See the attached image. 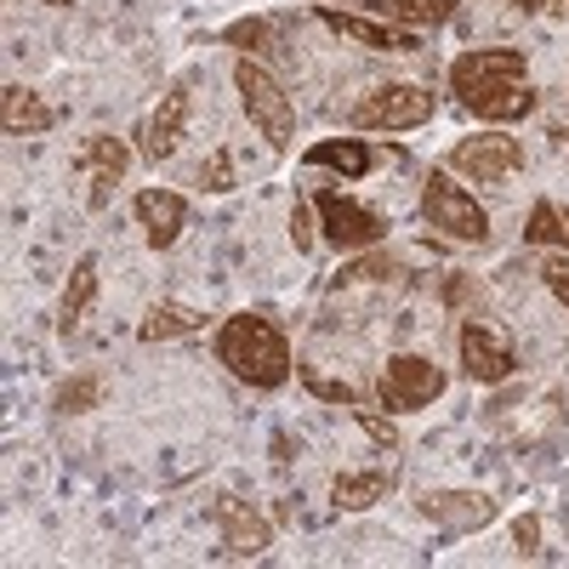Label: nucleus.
<instances>
[{"instance_id": "obj_1", "label": "nucleus", "mask_w": 569, "mask_h": 569, "mask_svg": "<svg viewBox=\"0 0 569 569\" xmlns=\"http://www.w3.org/2000/svg\"><path fill=\"white\" fill-rule=\"evenodd\" d=\"M450 86L479 120H525L536 109L530 63H525L518 46H479V52L456 58L450 63Z\"/></svg>"}, {"instance_id": "obj_10", "label": "nucleus", "mask_w": 569, "mask_h": 569, "mask_svg": "<svg viewBox=\"0 0 569 569\" xmlns=\"http://www.w3.org/2000/svg\"><path fill=\"white\" fill-rule=\"evenodd\" d=\"M319 23L325 29H337L342 40H353V46H365V52H421V40L410 34V29H399V23H382V18H353V12H337V7H319Z\"/></svg>"}, {"instance_id": "obj_27", "label": "nucleus", "mask_w": 569, "mask_h": 569, "mask_svg": "<svg viewBox=\"0 0 569 569\" xmlns=\"http://www.w3.org/2000/svg\"><path fill=\"white\" fill-rule=\"evenodd\" d=\"M228 40L240 46V52H257V46L268 40V23H262V18H251V23H233V29H228Z\"/></svg>"}, {"instance_id": "obj_22", "label": "nucleus", "mask_w": 569, "mask_h": 569, "mask_svg": "<svg viewBox=\"0 0 569 569\" xmlns=\"http://www.w3.org/2000/svg\"><path fill=\"white\" fill-rule=\"evenodd\" d=\"M382 496H388V472H337V485H330V501L348 512L382 501Z\"/></svg>"}, {"instance_id": "obj_14", "label": "nucleus", "mask_w": 569, "mask_h": 569, "mask_svg": "<svg viewBox=\"0 0 569 569\" xmlns=\"http://www.w3.org/2000/svg\"><path fill=\"white\" fill-rule=\"evenodd\" d=\"M421 512L433 518V525H445V530H479V525L496 518V501L479 496V490H439V496L421 501Z\"/></svg>"}, {"instance_id": "obj_20", "label": "nucleus", "mask_w": 569, "mask_h": 569, "mask_svg": "<svg viewBox=\"0 0 569 569\" xmlns=\"http://www.w3.org/2000/svg\"><path fill=\"white\" fill-rule=\"evenodd\" d=\"M365 7H370L376 18H382V23L410 29V23H445L456 0H365Z\"/></svg>"}, {"instance_id": "obj_30", "label": "nucleus", "mask_w": 569, "mask_h": 569, "mask_svg": "<svg viewBox=\"0 0 569 569\" xmlns=\"http://www.w3.org/2000/svg\"><path fill=\"white\" fill-rule=\"evenodd\" d=\"M359 427H365V433H370L376 445H393V439H399V433H393V421H382L376 410H359Z\"/></svg>"}, {"instance_id": "obj_31", "label": "nucleus", "mask_w": 569, "mask_h": 569, "mask_svg": "<svg viewBox=\"0 0 569 569\" xmlns=\"http://www.w3.org/2000/svg\"><path fill=\"white\" fill-rule=\"evenodd\" d=\"M291 240H297V251H313V222H308V206L302 200L291 211Z\"/></svg>"}, {"instance_id": "obj_9", "label": "nucleus", "mask_w": 569, "mask_h": 569, "mask_svg": "<svg viewBox=\"0 0 569 569\" xmlns=\"http://www.w3.org/2000/svg\"><path fill=\"white\" fill-rule=\"evenodd\" d=\"M439 393H445V370L433 359H421V353L388 359V370H382V405L388 410H421V405H433Z\"/></svg>"}, {"instance_id": "obj_23", "label": "nucleus", "mask_w": 569, "mask_h": 569, "mask_svg": "<svg viewBox=\"0 0 569 569\" xmlns=\"http://www.w3.org/2000/svg\"><path fill=\"white\" fill-rule=\"evenodd\" d=\"M98 399H103V376H91V370L58 388V410H63V416H80V410H91Z\"/></svg>"}, {"instance_id": "obj_28", "label": "nucleus", "mask_w": 569, "mask_h": 569, "mask_svg": "<svg viewBox=\"0 0 569 569\" xmlns=\"http://www.w3.org/2000/svg\"><path fill=\"white\" fill-rule=\"evenodd\" d=\"M308 388H313L319 399H330V405H359V393H353L348 382H325V376H308Z\"/></svg>"}, {"instance_id": "obj_34", "label": "nucleus", "mask_w": 569, "mask_h": 569, "mask_svg": "<svg viewBox=\"0 0 569 569\" xmlns=\"http://www.w3.org/2000/svg\"><path fill=\"white\" fill-rule=\"evenodd\" d=\"M46 7H69V0H46Z\"/></svg>"}, {"instance_id": "obj_16", "label": "nucleus", "mask_w": 569, "mask_h": 569, "mask_svg": "<svg viewBox=\"0 0 569 569\" xmlns=\"http://www.w3.org/2000/svg\"><path fill=\"white\" fill-rule=\"evenodd\" d=\"M91 302H98V257L86 251V257L74 262L69 284H63V302H58V330H63V337H74V330L86 325Z\"/></svg>"}, {"instance_id": "obj_19", "label": "nucleus", "mask_w": 569, "mask_h": 569, "mask_svg": "<svg viewBox=\"0 0 569 569\" xmlns=\"http://www.w3.org/2000/svg\"><path fill=\"white\" fill-rule=\"evenodd\" d=\"M308 166L342 171V177H365L370 171V149L359 137H330V142H313V149H308Z\"/></svg>"}, {"instance_id": "obj_7", "label": "nucleus", "mask_w": 569, "mask_h": 569, "mask_svg": "<svg viewBox=\"0 0 569 569\" xmlns=\"http://www.w3.org/2000/svg\"><path fill=\"white\" fill-rule=\"evenodd\" d=\"M450 166L467 171L472 182H507L512 171H525V142L507 131H485V137H461L450 149Z\"/></svg>"}, {"instance_id": "obj_24", "label": "nucleus", "mask_w": 569, "mask_h": 569, "mask_svg": "<svg viewBox=\"0 0 569 569\" xmlns=\"http://www.w3.org/2000/svg\"><path fill=\"white\" fill-rule=\"evenodd\" d=\"M399 268L388 262V257H359V262H348L342 268V279L337 284H382V279H393Z\"/></svg>"}, {"instance_id": "obj_32", "label": "nucleus", "mask_w": 569, "mask_h": 569, "mask_svg": "<svg viewBox=\"0 0 569 569\" xmlns=\"http://www.w3.org/2000/svg\"><path fill=\"white\" fill-rule=\"evenodd\" d=\"M507 7H518V12H541L547 0H507Z\"/></svg>"}, {"instance_id": "obj_6", "label": "nucleus", "mask_w": 569, "mask_h": 569, "mask_svg": "<svg viewBox=\"0 0 569 569\" xmlns=\"http://www.w3.org/2000/svg\"><path fill=\"white\" fill-rule=\"evenodd\" d=\"M313 211H319L325 240L337 246V251H370V246L388 240V222L376 217L370 206H359L353 194H342V188H319V194H313Z\"/></svg>"}, {"instance_id": "obj_3", "label": "nucleus", "mask_w": 569, "mask_h": 569, "mask_svg": "<svg viewBox=\"0 0 569 569\" xmlns=\"http://www.w3.org/2000/svg\"><path fill=\"white\" fill-rule=\"evenodd\" d=\"M233 86H240V103H246L251 126L273 142V149H291V137H297V109H291V98H284V86H279L262 63H251V58L233 63Z\"/></svg>"}, {"instance_id": "obj_8", "label": "nucleus", "mask_w": 569, "mask_h": 569, "mask_svg": "<svg viewBox=\"0 0 569 569\" xmlns=\"http://www.w3.org/2000/svg\"><path fill=\"white\" fill-rule=\"evenodd\" d=\"M461 365H467L472 382H485V388L507 382V376L518 370L507 330H501V325H490V319H467V325H461Z\"/></svg>"}, {"instance_id": "obj_4", "label": "nucleus", "mask_w": 569, "mask_h": 569, "mask_svg": "<svg viewBox=\"0 0 569 569\" xmlns=\"http://www.w3.org/2000/svg\"><path fill=\"white\" fill-rule=\"evenodd\" d=\"M421 217L433 222L439 233H450V240H461V246L490 240V211L472 200L461 182H450L445 171H433V177L421 182Z\"/></svg>"}, {"instance_id": "obj_29", "label": "nucleus", "mask_w": 569, "mask_h": 569, "mask_svg": "<svg viewBox=\"0 0 569 569\" xmlns=\"http://www.w3.org/2000/svg\"><path fill=\"white\" fill-rule=\"evenodd\" d=\"M200 182L211 188V194H222V188H233V182H228V154H222V149L211 154V166H200Z\"/></svg>"}, {"instance_id": "obj_13", "label": "nucleus", "mask_w": 569, "mask_h": 569, "mask_svg": "<svg viewBox=\"0 0 569 569\" xmlns=\"http://www.w3.org/2000/svg\"><path fill=\"white\" fill-rule=\"evenodd\" d=\"M137 222H142V233H149V246L166 251V246H177V233L188 222V200L171 194V188H142L137 194Z\"/></svg>"}, {"instance_id": "obj_11", "label": "nucleus", "mask_w": 569, "mask_h": 569, "mask_svg": "<svg viewBox=\"0 0 569 569\" xmlns=\"http://www.w3.org/2000/svg\"><path fill=\"white\" fill-rule=\"evenodd\" d=\"M80 166H86V177H91V206H109V194L120 188V177H126V166H131V149H126L120 137L98 131V137L80 142Z\"/></svg>"}, {"instance_id": "obj_18", "label": "nucleus", "mask_w": 569, "mask_h": 569, "mask_svg": "<svg viewBox=\"0 0 569 569\" xmlns=\"http://www.w3.org/2000/svg\"><path fill=\"white\" fill-rule=\"evenodd\" d=\"M194 330H206V313L182 308V302H154L137 337L142 342H171V337H194Z\"/></svg>"}, {"instance_id": "obj_15", "label": "nucleus", "mask_w": 569, "mask_h": 569, "mask_svg": "<svg viewBox=\"0 0 569 569\" xmlns=\"http://www.w3.org/2000/svg\"><path fill=\"white\" fill-rule=\"evenodd\" d=\"M222 541H228L233 558H262L268 541H273V530H268V518H262V512H251L246 501L222 496Z\"/></svg>"}, {"instance_id": "obj_21", "label": "nucleus", "mask_w": 569, "mask_h": 569, "mask_svg": "<svg viewBox=\"0 0 569 569\" xmlns=\"http://www.w3.org/2000/svg\"><path fill=\"white\" fill-rule=\"evenodd\" d=\"M525 240H530V246H558V251H569V206L536 200V211H530V222H525Z\"/></svg>"}, {"instance_id": "obj_26", "label": "nucleus", "mask_w": 569, "mask_h": 569, "mask_svg": "<svg viewBox=\"0 0 569 569\" xmlns=\"http://www.w3.org/2000/svg\"><path fill=\"white\" fill-rule=\"evenodd\" d=\"M512 541H518V552H525V558H536V552H541V518L525 512V518L512 525Z\"/></svg>"}, {"instance_id": "obj_17", "label": "nucleus", "mask_w": 569, "mask_h": 569, "mask_svg": "<svg viewBox=\"0 0 569 569\" xmlns=\"http://www.w3.org/2000/svg\"><path fill=\"white\" fill-rule=\"evenodd\" d=\"M52 109H46L29 86H7L0 91V126H7V137H40V131H52Z\"/></svg>"}, {"instance_id": "obj_2", "label": "nucleus", "mask_w": 569, "mask_h": 569, "mask_svg": "<svg viewBox=\"0 0 569 569\" xmlns=\"http://www.w3.org/2000/svg\"><path fill=\"white\" fill-rule=\"evenodd\" d=\"M217 359L251 388H284L291 376V342L268 313H233L217 330Z\"/></svg>"}, {"instance_id": "obj_5", "label": "nucleus", "mask_w": 569, "mask_h": 569, "mask_svg": "<svg viewBox=\"0 0 569 569\" xmlns=\"http://www.w3.org/2000/svg\"><path fill=\"white\" fill-rule=\"evenodd\" d=\"M427 120H433V91L410 86V80L376 86V91H365V98L348 109V126H359V131H416Z\"/></svg>"}, {"instance_id": "obj_33", "label": "nucleus", "mask_w": 569, "mask_h": 569, "mask_svg": "<svg viewBox=\"0 0 569 569\" xmlns=\"http://www.w3.org/2000/svg\"><path fill=\"white\" fill-rule=\"evenodd\" d=\"M552 7H558V18H563V23H569V0H552Z\"/></svg>"}, {"instance_id": "obj_25", "label": "nucleus", "mask_w": 569, "mask_h": 569, "mask_svg": "<svg viewBox=\"0 0 569 569\" xmlns=\"http://www.w3.org/2000/svg\"><path fill=\"white\" fill-rule=\"evenodd\" d=\"M541 284L569 308V251H552V257H541Z\"/></svg>"}, {"instance_id": "obj_12", "label": "nucleus", "mask_w": 569, "mask_h": 569, "mask_svg": "<svg viewBox=\"0 0 569 569\" xmlns=\"http://www.w3.org/2000/svg\"><path fill=\"white\" fill-rule=\"evenodd\" d=\"M188 80L182 86H171L166 98H160V109L149 114V126H142V154L149 160H171L177 154V142L188 137Z\"/></svg>"}]
</instances>
